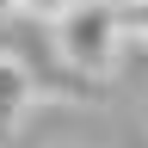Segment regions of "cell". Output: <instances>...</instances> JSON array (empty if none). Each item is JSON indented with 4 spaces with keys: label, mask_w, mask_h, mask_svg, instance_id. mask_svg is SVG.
Segmentation results:
<instances>
[{
    "label": "cell",
    "mask_w": 148,
    "mask_h": 148,
    "mask_svg": "<svg viewBox=\"0 0 148 148\" xmlns=\"http://www.w3.org/2000/svg\"><path fill=\"white\" fill-rule=\"evenodd\" d=\"M25 105H31V80H25V68L0 56V142L12 136V123H18V111H25Z\"/></svg>",
    "instance_id": "7a4b0ae2"
},
{
    "label": "cell",
    "mask_w": 148,
    "mask_h": 148,
    "mask_svg": "<svg viewBox=\"0 0 148 148\" xmlns=\"http://www.w3.org/2000/svg\"><path fill=\"white\" fill-rule=\"evenodd\" d=\"M0 12H18V0H0Z\"/></svg>",
    "instance_id": "5b68a950"
},
{
    "label": "cell",
    "mask_w": 148,
    "mask_h": 148,
    "mask_svg": "<svg viewBox=\"0 0 148 148\" xmlns=\"http://www.w3.org/2000/svg\"><path fill=\"white\" fill-rule=\"evenodd\" d=\"M123 12L117 0H74V6L56 18V49L74 74H111L123 56Z\"/></svg>",
    "instance_id": "6da1fadb"
},
{
    "label": "cell",
    "mask_w": 148,
    "mask_h": 148,
    "mask_svg": "<svg viewBox=\"0 0 148 148\" xmlns=\"http://www.w3.org/2000/svg\"><path fill=\"white\" fill-rule=\"evenodd\" d=\"M117 12H123L130 37H148V0H117Z\"/></svg>",
    "instance_id": "3957f363"
},
{
    "label": "cell",
    "mask_w": 148,
    "mask_h": 148,
    "mask_svg": "<svg viewBox=\"0 0 148 148\" xmlns=\"http://www.w3.org/2000/svg\"><path fill=\"white\" fill-rule=\"evenodd\" d=\"M74 6V0H18V12H31V18H49V25H56V18H62Z\"/></svg>",
    "instance_id": "277c9868"
}]
</instances>
